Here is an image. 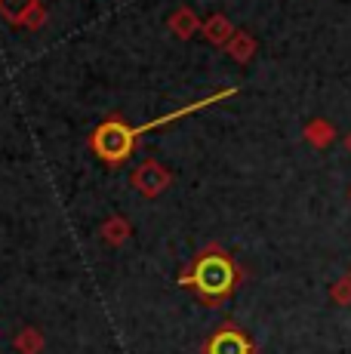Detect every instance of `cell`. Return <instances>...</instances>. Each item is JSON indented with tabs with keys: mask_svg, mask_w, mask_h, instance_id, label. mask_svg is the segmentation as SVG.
Listing matches in <instances>:
<instances>
[{
	"mask_svg": "<svg viewBox=\"0 0 351 354\" xmlns=\"http://www.w3.org/2000/svg\"><path fill=\"white\" fill-rule=\"evenodd\" d=\"M200 34H204L207 40H210L213 46H222V50H225L228 44H231V37L238 31L231 28V22H228V16H222V12H216V16H210L204 22V28H200Z\"/></svg>",
	"mask_w": 351,
	"mask_h": 354,
	"instance_id": "obj_8",
	"label": "cell"
},
{
	"mask_svg": "<svg viewBox=\"0 0 351 354\" xmlns=\"http://www.w3.org/2000/svg\"><path fill=\"white\" fill-rule=\"evenodd\" d=\"M130 185L136 188V192L142 194V197H160L167 192V188L173 185V173L164 167V163H158V160H142V163H136L133 167V173H130Z\"/></svg>",
	"mask_w": 351,
	"mask_h": 354,
	"instance_id": "obj_3",
	"label": "cell"
},
{
	"mask_svg": "<svg viewBox=\"0 0 351 354\" xmlns=\"http://www.w3.org/2000/svg\"><path fill=\"white\" fill-rule=\"evenodd\" d=\"M204 354H256V342L240 330V326L222 324L207 336Z\"/></svg>",
	"mask_w": 351,
	"mask_h": 354,
	"instance_id": "obj_4",
	"label": "cell"
},
{
	"mask_svg": "<svg viewBox=\"0 0 351 354\" xmlns=\"http://www.w3.org/2000/svg\"><path fill=\"white\" fill-rule=\"evenodd\" d=\"M136 136H139V129L130 127L124 118H108L93 129L90 148L108 167H120L124 160H130L133 148H136Z\"/></svg>",
	"mask_w": 351,
	"mask_h": 354,
	"instance_id": "obj_2",
	"label": "cell"
},
{
	"mask_svg": "<svg viewBox=\"0 0 351 354\" xmlns=\"http://www.w3.org/2000/svg\"><path fill=\"white\" fill-rule=\"evenodd\" d=\"M225 53L231 59H238V62H249V59H253V53H256V40L249 37L247 31H238L231 37V44L225 46Z\"/></svg>",
	"mask_w": 351,
	"mask_h": 354,
	"instance_id": "obj_10",
	"label": "cell"
},
{
	"mask_svg": "<svg viewBox=\"0 0 351 354\" xmlns=\"http://www.w3.org/2000/svg\"><path fill=\"white\" fill-rule=\"evenodd\" d=\"M40 6V0H0V19L16 28H28L31 16Z\"/></svg>",
	"mask_w": 351,
	"mask_h": 354,
	"instance_id": "obj_5",
	"label": "cell"
},
{
	"mask_svg": "<svg viewBox=\"0 0 351 354\" xmlns=\"http://www.w3.org/2000/svg\"><path fill=\"white\" fill-rule=\"evenodd\" d=\"M179 283L185 290H191L210 308H219L231 299V292L240 283V268L219 243H207L191 262L182 268Z\"/></svg>",
	"mask_w": 351,
	"mask_h": 354,
	"instance_id": "obj_1",
	"label": "cell"
},
{
	"mask_svg": "<svg viewBox=\"0 0 351 354\" xmlns=\"http://www.w3.org/2000/svg\"><path fill=\"white\" fill-rule=\"evenodd\" d=\"M12 348L19 354H40L46 348V336L37 330V326H22V330L12 336Z\"/></svg>",
	"mask_w": 351,
	"mask_h": 354,
	"instance_id": "obj_9",
	"label": "cell"
},
{
	"mask_svg": "<svg viewBox=\"0 0 351 354\" xmlns=\"http://www.w3.org/2000/svg\"><path fill=\"white\" fill-rule=\"evenodd\" d=\"M333 299H336V302H342V305L351 302V277H345V281L336 283V287H333Z\"/></svg>",
	"mask_w": 351,
	"mask_h": 354,
	"instance_id": "obj_11",
	"label": "cell"
},
{
	"mask_svg": "<svg viewBox=\"0 0 351 354\" xmlns=\"http://www.w3.org/2000/svg\"><path fill=\"white\" fill-rule=\"evenodd\" d=\"M167 28H170L176 37H182V40H191L194 34H198L200 28H204V22H200L198 16H194L188 6H179V10H173V16L167 19Z\"/></svg>",
	"mask_w": 351,
	"mask_h": 354,
	"instance_id": "obj_7",
	"label": "cell"
},
{
	"mask_svg": "<svg viewBox=\"0 0 351 354\" xmlns=\"http://www.w3.org/2000/svg\"><path fill=\"white\" fill-rule=\"evenodd\" d=\"M99 237L108 243V247H124L133 237V225L126 216H108V219L99 225Z\"/></svg>",
	"mask_w": 351,
	"mask_h": 354,
	"instance_id": "obj_6",
	"label": "cell"
}]
</instances>
